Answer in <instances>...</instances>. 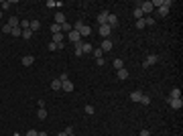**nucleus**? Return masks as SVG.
Masks as SVG:
<instances>
[{"mask_svg":"<svg viewBox=\"0 0 183 136\" xmlns=\"http://www.w3.org/2000/svg\"><path fill=\"white\" fill-rule=\"evenodd\" d=\"M167 104L171 106L173 110H181V108H183V100H181V98H169Z\"/></svg>","mask_w":183,"mask_h":136,"instance_id":"nucleus-1","label":"nucleus"},{"mask_svg":"<svg viewBox=\"0 0 183 136\" xmlns=\"http://www.w3.org/2000/svg\"><path fill=\"white\" fill-rule=\"evenodd\" d=\"M98 33L102 35L104 39H108V37H110V35H112V29H110V26H108V24H100V26H98Z\"/></svg>","mask_w":183,"mask_h":136,"instance_id":"nucleus-2","label":"nucleus"},{"mask_svg":"<svg viewBox=\"0 0 183 136\" xmlns=\"http://www.w3.org/2000/svg\"><path fill=\"white\" fill-rule=\"evenodd\" d=\"M157 61H159V55H147L145 63H142V67H151V65H157Z\"/></svg>","mask_w":183,"mask_h":136,"instance_id":"nucleus-3","label":"nucleus"},{"mask_svg":"<svg viewBox=\"0 0 183 136\" xmlns=\"http://www.w3.org/2000/svg\"><path fill=\"white\" fill-rule=\"evenodd\" d=\"M77 33H80V37H90V35H92V26L83 23V24L80 26V31H77Z\"/></svg>","mask_w":183,"mask_h":136,"instance_id":"nucleus-4","label":"nucleus"},{"mask_svg":"<svg viewBox=\"0 0 183 136\" xmlns=\"http://www.w3.org/2000/svg\"><path fill=\"white\" fill-rule=\"evenodd\" d=\"M67 39L71 41V43H73V45L81 41V37H80V33H77V31H69V33H67Z\"/></svg>","mask_w":183,"mask_h":136,"instance_id":"nucleus-5","label":"nucleus"},{"mask_svg":"<svg viewBox=\"0 0 183 136\" xmlns=\"http://www.w3.org/2000/svg\"><path fill=\"white\" fill-rule=\"evenodd\" d=\"M106 24H108L110 29H116V26H118V16H116V14H108V21H106Z\"/></svg>","mask_w":183,"mask_h":136,"instance_id":"nucleus-6","label":"nucleus"},{"mask_svg":"<svg viewBox=\"0 0 183 136\" xmlns=\"http://www.w3.org/2000/svg\"><path fill=\"white\" fill-rule=\"evenodd\" d=\"M112 47H114V43H112L110 39H104V41H102V47H100V49H102L104 53H108V51H112Z\"/></svg>","mask_w":183,"mask_h":136,"instance_id":"nucleus-7","label":"nucleus"},{"mask_svg":"<svg viewBox=\"0 0 183 136\" xmlns=\"http://www.w3.org/2000/svg\"><path fill=\"white\" fill-rule=\"evenodd\" d=\"M65 23H67V21H65V14L61 10H57L55 12V24H65Z\"/></svg>","mask_w":183,"mask_h":136,"instance_id":"nucleus-8","label":"nucleus"},{"mask_svg":"<svg viewBox=\"0 0 183 136\" xmlns=\"http://www.w3.org/2000/svg\"><path fill=\"white\" fill-rule=\"evenodd\" d=\"M140 98H142V91H140V90H134V91H132V93H130V102H140Z\"/></svg>","mask_w":183,"mask_h":136,"instance_id":"nucleus-9","label":"nucleus"},{"mask_svg":"<svg viewBox=\"0 0 183 136\" xmlns=\"http://www.w3.org/2000/svg\"><path fill=\"white\" fill-rule=\"evenodd\" d=\"M108 14H110L108 10H102V12H100V14H98V24H106V21H108Z\"/></svg>","mask_w":183,"mask_h":136,"instance_id":"nucleus-10","label":"nucleus"},{"mask_svg":"<svg viewBox=\"0 0 183 136\" xmlns=\"http://www.w3.org/2000/svg\"><path fill=\"white\" fill-rule=\"evenodd\" d=\"M63 39H65V35H63V33H57V35H53L51 43H55V45H61V43H63Z\"/></svg>","mask_w":183,"mask_h":136,"instance_id":"nucleus-11","label":"nucleus"},{"mask_svg":"<svg viewBox=\"0 0 183 136\" xmlns=\"http://www.w3.org/2000/svg\"><path fill=\"white\" fill-rule=\"evenodd\" d=\"M35 63V55H24L23 57V65L24 67H29V65H33Z\"/></svg>","mask_w":183,"mask_h":136,"instance_id":"nucleus-12","label":"nucleus"},{"mask_svg":"<svg viewBox=\"0 0 183 136\" xmlns=\"http://www.w3.org/2000/svg\"><path fill=\"white\" fill-rule=\"evenodd\" d=\"M61 90H65V91H73L75 87H73V83H71L69 79H65L63 83H61Z\"/></svg>","mask_w":183,"mask_h":136,"instance_id":"nucleus-13","label":"nucleus"},{"mask_svg":"<svg viewBox=\"0 0 183 136\" xmlns=\"http://www.w3.org/2000/svg\"><path fill=\"white\" fill-rule=\"evenodd\" d=\"M8 26H10V29H14V26H18V24H21V21H18V18H16V16H10V18H8Z\"/></svg>","mask_w":183,"mask_h":136,"instance_id":"nucleus-14","label":"nucleus"},{"mask_svg":"<svg viewBox=\"0 0 183 136\" xmlns=\"http://www.w3.org/2000/svg\"><path fill=\"white\" fill-rule=\"evenodd\" d=\"M10 35L14 37V39H18V37H23V29H21V26H14V29L10 31Z\"/></svg>","mask_w":183,"mask_h":136,"instance_id":"nucleus-15","label":"nucleus"},{"mask_svg":"<svg viewBox=\"0 0 183 136\" xmlns=\"http://www.w3.org/2000/svg\"><path fill=\"white\" fill-rule=\"evenodd\" d=\"M92 51H94V47H92L90 43H81V53H83V55H86V53H92Z\"/></svg>","mask_w":183,"mask_h":136,"instance_id":"nucleus-16","label":"nucleus"},{"mask_svg":"<svg viewBox=\"0 0 183 136\" xmlns=\"http://www.w3.org/2000/svg\"><path fill=\"white\" fill-rule=\"evenodd\" d=\"M29 29H31V31H39V29H41V23H39V21H31V23H29Z\"/></svg>","mask_w":183,"mask_h":136,"instance_id":"nucleus-17","label":"nucleus"},{"mask_svg":"<svg viewBox=\"0 0 183 136\" xmlns=\"http://www.w3.org/2000/svg\"><path fill=\"white\" fill-rule=\"evenodd\" d=\"M116 73H118V79H128V71H126L124 67H122V69H118Z\"/></svg>","mask_w":183,"mask_h":136,"instance_id":"nucleus-18","label":"nucleus"},{"mask_svg":"<svg viewBox=\"0 0 183 136\" xmlns=\"http://www.w3.org/2000/svg\"><path fill=\"white\" fill-rule=\"evenodd\" d=\"M12 4H14L12 0H4V2H0V10H6V8H10Z\"/></svg>","mask_w":183,"mask_h":136,"instance_id":"nucleus-19","label":"nucleus"},{"mask_svg":"<svg viewBox=\"0 0 183 136\" xmlns=\"http://www.w3.org/2000/svg\"><path fill=\"white\" fill-rule=\"evenodd\" d=\"M51 90H55V91H57V90H61V79H59V77H57V79H53V81H51Z\"/></svg>","mask_w":183,"mask_h":136,"instance_id":"nucleus-20","label":"nucleus"},{"mask_svg":"<svg viewBox=\"0 0 183 136\" xmlns=\"http://www.w3.org/2000/svg\"><path fill=\"white\" fill-rule=\"evenodd\" d=\"M132 14H134V18H137V21H140V18H145V14H142V10H140V8H134V10H132Z\"/></svg>","mask_w":183,"mask_h":136,"instance_id":"nucleus-21","label":"nucleus"},{"mask_svg":"<svg viewBox=\"0 0 183 136\" xmlns=\"http://www.w3.org/2000/svg\"><path fill=\"white\" fill-rule=\"evenodd\" d=\"M37 118H39V120H45V118H47V110H45V108H39V112H37Z\"/></svg>","mask_w":183,"mask_h":136,"instance_id":"nucleus-22","label":"nucleus"},{"mask_svg":"<svg viewBox=\"0 0 183 136\" xmlns=\"http://www.w3.org/2000/svg\"><path fill=\"white\" fill-rule=\"evenodd\" d=\"M122 67H124V61H122V59H114V69H116V71L122 69Z\"/></svg>","mask_w":183,"mask_h":136,"instance_id":"nucleus-23","label":"nucleus"},{"mask_svg":"<svg viewBox=\"0 0 183 136\" xmlns=\"http://www.w3.org/2000/svg\"><path fill=\"white\" fill-rule=\"evenodd\" d=\"M169 98H181V90H179V87H173Z\"/></svg>","mask_w":183,"mask_h":136,"instance_id":"nucleus-24","label":"nucleus"},{"mask_svg":"<svg viewBox=\"0 0 183 136\" xmlns=\"http://www.w3.org/2000/svg\"><path fill=\"white\" fill-rule=\"evenodd\" d=\"M167 14H169V8L161 4V6H159V16H167Z\"/></svg>","mask_w":183,"mask_h":136,"instance_id":"nucleus-25","label":"nucleus"},{"mask_svg":"<svg viewBox=\"0 0 183 136\" xmlns=\"http://www.w3.org/2000/svg\"><path fill=\"white\" fill-rule=\"evenodd\" d=\"M51 33H53V35L61 33V24H55V23H53V24H51Z\"/></svg>","mask_w":183,"mask_h":136,"instance_id":"nucleus-26","label":"nucleus"},{"mask_svg":"<svg viewBox=\"0 0 183 136\" xmlns=\"http://www.w3.org/2000/svg\"><path fill=\"white\" fill-rule=\"evenodd\" d=\"M138 104H145V106H149V104H151V98L142 93V98H140V102H138Z\"/></svg>","mask_w":183,"mask_h":136,"instance_id":"nucleus-27","label":"nucleus"},{"mask_svg":"<svg viewBox=\"0 0 183 136\" xmlns=\"http://www.w3.org/2000/svg\"><path fill=\"white\" fill-rule=\"evenodd\" d=\"M145 24H147V26H153V24H155V18H153V16H145Z\"/></svg>","mask_w":183,"mask_h":136,"instance_id":"nucleus-28","label":"nucleus"},{"mask_svg":"<svg viewBox=\"0 0 183 136\" xmlns=\"http://www.w3.org/2000/svg\"><path fill=\"white\" fill-rule=\"evenodd\" d=\"M92 53H94V55H96V59H100V57L104 55V51H102V49H100V47H98V49H94V51H92Z\"/></svg>","mask_w":183,"mask_h":136,"instance_id":"nucleus-29","label":"nucleus"},{"mask_svg":"<svg viewBox=\"0 0 183 136\" xmlns=\"http://www.w3.org/2000/svg\"><path fill=\"white\" fill-rule=\"evenodd\" d=\"M75 55H77V57L83 55V53H81V41H80V43H75Z\"/></svg>","mask_w":183,"mask_h":136,"instance_id":"nucleus-30","label":"nucleus"},{"mask_svg":"<svg viewBox=\"0 0 183 136\" xmlns=\"http://www.w3.org/2000/svg\"><path fill=\"white\" fill-rule=\"evenodd\" d=\"M134 26H137V29H145V26H147V24H145V18L137 21V23H134Z\"/></svg>","mask_w":183,"mask_h":136,"instance_id":"nucleus-31","label":"nucleus"},{"mask_svg":"<svg viewBox=\"0 0 183 136\" xmlns=\"http://www.w3.org/2000/svg\"><path fill=\"white\" fill-rule=\"evenodd\" d=\"M31 37H33V31H31V29L23 31V39H31Z\"/></svg>","mask_w":183,"mask_h":136,"instance_id":"nucleus-32","label":"nucleus"},{"mask_svg":"<svg viewBox=\"0 0 183 136\" xmlns=\"http://www.w3.org/2000/svg\"><path fill=\"white\" fill-rule=\"evenodd\" d=\"M94 112H96V108H94L92 104H88V106H86V114H90V116H92Z\"/></svg>","mask_w":183,"mask_h":136,"instance_id":"nucleus-33","label":"nucleus"},{"mask_svg":"<svg viewBox=\"0 0 183 136\" xmlns=\"http://www.w3.org/2000/svg\"><path fill=\"white\" fill-rule=\"evenodd\" d=\"M47 6H49V8H57V2H55V0H47Z\"/></svg>","mask_w":183,"mask_h":136,"instance_id":"nucleus-34","label":"nucleus"},{"mask_svg":"<svg viewBox=\"0 0 183 136\" xmlns=\"http://www.w3.org/2000/svg\"><path fill=\"white\" fill-rule=\"evenodd\" d=\"M10 31H12V29L8 26V24H4V26H2V33H4V35H10Z\"/></svg>","mask_w":183,"mask_h":136,"instance_id":"nucleus-35","label":"nucleus"},{"mask_svg":"<svg viewBox=\"0 0 183 136\" xmlns=\"http://www.w3.org/2000/svg\"><path fill=\"white\" fill-rule=\"evenodd\" d=\"M24 136H39V132H37V130H33V128H31V130H29V132H27V134Z\"/></svg>","mask_w":183,"mask_h":136,"instance_id":"nucleus-36","label":"nucleus"},{"mask_svg":"<svg viewBox=\"0 0 183 136\" xmlns=\"http://www.w3.org/2000/svg\"><path fill=\"white\" fill-rule=\"evenodd\" d=\"M63 132H65V134H73V126H67V128H65V130H63Z\"/></svg>","mask_w":183,"mask_h":136,"instance_id":"nucleus-37","label":"nucleus"},{"mask_svg":"<svg viewBox=\"0 0 183 136\" xmlns=\"http://www.w3.org/2000/svg\"><path fill=\"white\" fill-rule=\"evenodd\" d=\"M138 136H151V132L145 128V130H140V134H138Z\"/></svg>","mask_w":183,"mask_h":136,"instance_id":"nucleus-38","label":"nucleus"},{"mask_svg":"<svg viewBox=\"0 0 183 136\" xmlns=\"http://www.w3.org/2000/svg\"><path fill=\"white\" fill-rule=\"evenodd\" d=\"M96 63H98V67H102V65H104V57H100V59H96Z\"/></svg>","mask_w":183,"mask_h":136,"instance_id":"nucleus-39","label":"nucleus"},{"mask_svg":"<svg viewBox=\"0 0 183 136\" xmlns=\"http://www.w3.org/2000/svg\"><path fill=\"white\" fill-rule=\"evenodd\" d=\"M39 136H49V134H47V132H39Z\"/></svg>","mask_w":183,"mask_h":136,"instance_id":"nucleus-40","label":"nucleus"},{"mask_svg":"<svg viewBox=\"0 0 183 136\" xmlns=\"http://www.w3.org/2000/svg\"><path fill=\"white\" fill-rule=\"evenodd\" d=\"M57 136H67V134H65V132H59V134Z\"/></svg>","mask_w":183,"mask_h":136,"instance_id":"nucleus-41","label":"nucleus"},{"mask_svg":"<svg viewBox=\"0 0 183 136\" xmlns=\"http://www.w3.org/2000/svg\"><path fill=\"white\" fill-rule=\"evenodd\" d=\"M0 21H2V10H0Z\"/></svg>","mask_w":183,"mask_h":136,"instance_id":"nucleus-42","label":"nucleus"}]
</instances>
